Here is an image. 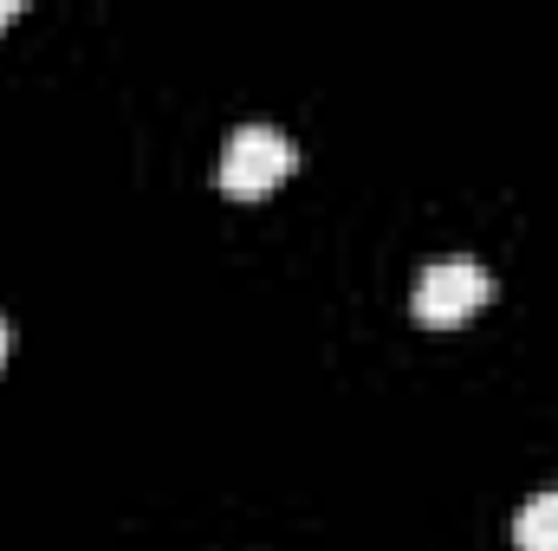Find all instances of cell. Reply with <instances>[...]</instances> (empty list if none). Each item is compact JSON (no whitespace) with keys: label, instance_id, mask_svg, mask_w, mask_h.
<instances>
[{"label":"cell","instance_id":"obj_2","mask_svg":"<svg viewBox=\"0 0 558 551\" xmlns=\"http://www.w3.org/2000/svg\"><path fill=\"white\" fill-rule=\"evenodd\" d=\"M494 298V273L481 267V260H428L416 279V298H410V311H416L422 325H435V331H448V325H468L481 305Z\"/></svg>","mask_w":558,"mask_h":551},{"label":"cell","instance_id":"obj_1","mask_svg":"<svg viewBox=\"0 0 558 551\" xmlns=\"http://www.w3.org/2000/svg\"><path fill=\"white\" fill-rule=\"evenodd\" d=\"M292 162H299V149H292L286 131H274V124H241V131L228 137V149H221L215 182H221L234 201H254V195H267V188H279V182L292 175Z\"/></svg>","mask_w":558,"mask_h":551},{"label":"cell","instance_id":"obj_3","mask_svg":"<svg viewBox=\"0 0 558 551\" xmlns=\"http://www.w3.org/2000/svg\"><path fill=\"white\" fill-rule=\"evenodd\" d=\"M513 546L520 551H558V487L553 493H533V500L513 513Z\"/></svg>","mask_w":558,"mask_h":551},{"label":"cell","instance_id":"obj_5","mask_svg":"<svg viewBox=\"0 0 558 551\" xmlns=\"http://www.w3.org/2000/svg\"><path fill=\"white\" fill-rule=\"evenodd\" d=\"M0 364H7V325H0Z\"/></svg>","mask_w":558,"mask_h":551},{"label":"cell","instance_id":"obj_4","mask_svg":"<svg viewBox=\"0 0 558 551\" xmlns=\"http://www.w3.org/2000/svg\"><path fill=\"white\" fill-rule=\"evenodd\" d=\"M7 20H20V0H7V7H0V26H7Z\"/></svg>","mask_w":558,"mask_h":551}]
</instances>
